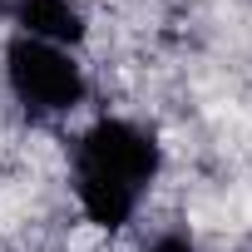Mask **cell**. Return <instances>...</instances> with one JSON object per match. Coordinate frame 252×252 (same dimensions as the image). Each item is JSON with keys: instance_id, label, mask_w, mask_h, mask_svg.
<instances>
[{"instance_id": "6da1fadb", "label": "cell", "mask_w": 252, "mask_h": 252, "mask_svg": "<svg viewBox=\"0 0 252 252\" xmlns=\"http://www.w3.org/2000/svg\"><path fill=\"white\" fill-rule=\"evenodd\" d=\"M163 173V144L149 124L99 114L69 149V188L79 218L99 232H124Z\"/></svg>"}, {"instance_id": "7a4b0ae2", "label": "cell", "mask_w": 252, "mask_h": 252, "mask_svg": "<svg viewBox=\"0 0 252 252\" xmlns=\"http://www.w3.org/2000/svg\"><path fill=\"white\" fill-rule=\"evenodd\" d=\"M0 69H5V89L10 99L30 114V119H69L84 99H89V74L79 64L74 50L60 45H40L25 35H10L0 50Z\"/></svg>"}, {"instance_id": "3957f363", "label": "cell", "mask_w": 252, "mask_h": 252, "mask_svg": "<svg viewBox=\"0 0 252 252\" xmlns=\"http://www.w3.org/2000/svg\"><path fill=\"white\" fill-rule=\"evenodd\" d=\"M5 15L15 35L40 40V45H60L79 55V45L89 40V15L79 0H5Z\"/></svg>"}, {"instance_id": "277c9868", "label": "cell", "mask_w": 252, "mask_h": 252, "mask_svg": "<svg viewBox=\"0 0 252 252\" xmlns=\"http://www.w3.org/2000/svg\"><path fill=\"white\" fill-rule=\"evenodd\" d=\"M139 252H203V247H198L193 232H183V227H163V232H154Z\"/></svg>"}, {"instance_id": "5b68a950", "label": "cell", "mask_w": 252, "mask_h": 252, "mask_svg": "<svg viewBox=\"0 0 252 252\" xmlns=\"http://www.w3.org/2000/svg\"><path fill=\"white\" fill-rule=\"evenodd\" d=\"M242 252H252V237H247V242H242Z\"/></svg>"}]
</instances>
